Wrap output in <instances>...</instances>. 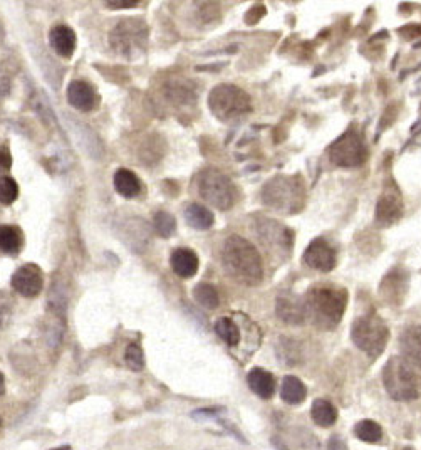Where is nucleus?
Listing matches in <instances>:
<instances>
[{"mask_svg": "<svg viewBox=\"0 0 421 450\" xmlns=\"http://www.w3.org/2000/svg\"><path fill=\"white\" fill-rule=\"evenodd\" d=\"M200 197L212 207L229 210L235 203V187L232 180L217 168H207L196 178Z\"/></svg>", "mask_w": 421, "mask_h": 450, "instance_id": "obj_8", "label": "nucleus"}, {"mask_svg": "<svg viewBox=\"0 0 421 450\" xmlns=\"http://www.w3.org/2000/svg\"><path fill=\"white\" fill-rule=\"evenodd\" d=\"M136 5H140L138 0H126V2L114 0V2H106V7H110V9H128V7H136Z\"/></svg>", "mask_w": 421, "mask_h": 450, "instance_id": "obj_37", "label": "nucleus"}, {"mask_svg": "<svg viewBox=\"0 0 421 450\" xmlns=\"http://www.w3.org/2000/svg\"><path fill=\"white\" fill-rule=\"evenodd\" d=\"M401 358L409 366L421 370V326H409L401 333L400 338Z\"/></svg>", "mask_w": 421, "mask_h": 450, "instance_id": "obj_16", "label": "nucleus"}, {"mask_svg": "<svg viewBox=\"0 0 421 450\" xmlns=\"http://www.w3.org/2000/svg\"><path fill=\"white\" fill-rule=\"evenodd\" d=\"M153 224H155V230L158 236L162 237H171L175 234V230H177V221H175V217L168 212H158V214L155 215V218H153Z\"/></svg>", "mask_w": 421, "mask_h": 450, "instance_id": "obj_30", "label": "nucleus"}, {"mask_svg": "<svg viewBox=\"0 0 421 450\" xmlns=\"http://www.w3.org/2000/svg\"><path fill=\"white\" fill-rule=\"evenodd\" d=\"M262 202L272 210L290 215L304 207L305 190L299 177L277 175L262 188Z\"/></svg>", "mask_w": 421, "mask_h": 450, "instance_id": "obj_3", "label": "nucleus"}, {"mask_svg": "<svg viewBox=\"0 0 421 450\" xmlns=\"http://www.w3.org/2000/svg\"><path fill=\"white\" fill-rule=\"evenodd\" d=\"M68 101L79 111H92L98 106L99 96L86 81H73L68 86Z\"/></svg>", "mask_w": 421, "mask_h": 450, "instance_id": "obj_15", "label": "nucleus"}, {"mask_svg": "<svg viewBox=\"0 0 421 450\" xmlns=\"http://www.w3.org/2000/svg\"><path fill=\"white\" fill-rule=\"evenodd\" d=\"M42 286L44 274L36 264H25L18 267L12 276V288L24 297H36L42 291Z\"/></svg>", "mask_w": 421, "mask_h": 450, "instance_id": "obj_12", "label": "nucleus"}, {"mask_svg": "<svg viewBox=\"0 0 421 450\" xmlns=\"http://www.w3.org/2000/svg\"><path fill=\"white\" fill-rule=\"evenodd\" d=\"M329 158L334 165L342 168H354L366 162L368 148L363 135L349 129L331 145Z\"/></svg>", "mask_w": 421, "mask_h": 450, "instance_id": "obj_9", "label": "nucleus"}, {"mask_svg": "<svg viewBox=\"0 0 421 450\" xmlns=\"http://www.w3.org/2000/svg\"><path fill=\"white\" fill-rule=\"evenodd\" d=\"M148 25L141 18H121L110 34V44L116 54L136 59L146 49Z\"/></svg>", "mask_w": 421, "mask_h": 450, "instance_id": "obj_5", "label": "nucleus"}, {"mask_svg": "<svg viewBox=\"0 0 421 450\" xmlns=\"http://www.w3.org/2000/svg\"><path fill=\"white\" fill-rule=\"evenodd\" d=\"M222 260L227 273L242 284L257 286L262 281V258L259 251L244 237L230 236L223 242Z\"/></svg>", "mask_w": 421, "mask_h": 450, "instance_id": "obj_2", "label": "nucleus"}, {"mask_svg": "<svg viewBox=\"0 0 421 450\" xmlns=\"http://www.w3.org/2000/svg\"><path fill=\"white\" fill-rule=\"evenodd\" d=\"M193 297H195V301L200 306L207 308V310H215L220 304L218 291L214 286L208 284V282H200V284H196L195 289H193Z\"/></svg>", "mask_w": 421, "mask_h": 450, "instance_id": "obj_26", "label": "nucleus"}, {"mask_svg": "<svg viewBox=\"0 0 421 450\" xmlns=\"http://www.w3.org/2000/svg\"><path fill=\"white\" fill-rule=\"evenodd\" d=\"M327 450H348V445L339 435H333L327 442Z\"/></svg>", "mask_w": 421, "mask_h": 450, "instance_id": "obj_36", "label": "nucleus"}, {"mask_svg": "<svg viewBox=\"0 0 421 450\" xmlns=\"http://www.w3.org/2000/svg\"><path fill=\"white\" fill-rule=\"evenodd\" d=\"M403 215V200L400 192L386 190L379 197L376 205V222L379 227H387L398 222Z\"/></svg>", "mask_w": 421, "mask_h": 450, "instance_id": "obj_13", "label": "nucleus"}, {"mask_svg": "<svg viewBox=\"0 0 421 450\" xmlns=\"http://www.w3.org/2000/svg\"><path fill=\"white\" fill-rule=\"evenodd\" d=\"M49 46L55 54L68 59L76 51V34L68 25H55L49 32Z\"/></svg>", "mask_w": 421, "mask_h": 450, "instance_id": "obj_17", "label": "nucleus"}, {"mask_svg": "<svg viewBox=\"0 0 421 450\" xmlns=\"http://www.w3.org/2000/svg\"><path fill=\"white\" fill-rule=\"evenodd\" d=\"M18 197V185L12 177H0V203L2 205H12Z\"/></svg>", "mask_w": 421, "mask_h": 450, "instance_id": "obj_31", "label": "nucleus"}, {"mask_svg": "<svg viewBox=\"0 0 421 450\" xmlns=\"http://www.w3.org/2000/svg\"><path fill=\"white\" fill-rule=\"evenodd\" d=\"M304 262L311 269L329 273L336 267V251L326 239H314L305 249L303 255Z\"/></svg>", "mask_w": 421, "mask_h": 450, "instance_id": "obj_11", "label": "nucleus"}, {"mask_svg": "<svg viewBox=\"0 0 421 450\" xmlns=\"http://www.w3.org/2000/svg\"><path fill=\"white\" fill-rule=\"evenodd\" d=\"M52 450H71L69 445H64V447H58V449H52Z\"/></svg>", "mask_w": 421, "mask_h": 450, "instance_id": "obj_39", "label": "nucleus"}, {"mask_svg": "<svg viewBox=\"0 0 421 450\" xmlns=\"http://www.w3.org/2000/svg\"><path fill=\"white\" fill-rule=\"evenodd\" d=\"M10 301L9 299H2L0 297V328H3L10 316Z\"/></svg>", "mask_w": 421, "mask_h": 450, "instance_id": "obj_35", "label": "nucleus"}, {"mask_svg": "<svg viewBox=\"0 0 421 450\" xmlns=\"http://www.w3.org/2000/svg\"><path fill=\"white\" fill-rule=\"evenodd\" d=\"M305 386L304 383L297 377H285L281 385V397L285 403L289 405H299L305 399Z\"/></svg>", "mask_w": 421, "mask_h": 450, "instance_id": "obj_23", "label": "nucleus"}, {"mask_svg": "<svg viewBox=\"0 0 421 450\" xmlns=\"http://www.w3.org/2000/svg\"><path fill=\"white\" fill-rule=\"evenodd\" d=\"M0 425H2V418H0Z\"/></svg>", "mask_w": 421, "mask_h": 450, "instance_id": "obj_41", "label": "nucleus"}, {"mask_svg": "<svg viewBox=\"0 0 421 450\" xmlns=\"http://www.w3.org/2000/svg\"><path fill=\"white\" fill-rule=\"evenodd\" d=\"M22 249V234L17 227L0 225V252L16 255Z\"/></svg>", "mask_w": 421, "mask_h": 450, "instance_id": "obj_24", "label": "nucleus"}, {"mask_svg": "<svg viewBox=\"0 0 421 450\" xmlns=\"http://www.w3.org/2000/svg\"><path fill=\"white\" fill-rule=\"evenodd\" d=\"M185 221L195 230H208L214 225V214L200 203H190L185 208Z\"/></svg>", "mask_w": 421, "mask_h": 450, "instance_id": "obj_22", "label": "nucleus"}, {"mask_svg": "<svg viewBox=\"0 0 421 450\" xmlns=\"http://www.w3.org/2000/svg\"><path fill=\"white\" fill-rule=\"evenodd\" d=\"M171 267L181 279H190L199 271V255L192 249L180 247L171 254Z\"/></svg>", "mask_w": 421, "mask_h": 450, "instance_id": "obj_18", "label": "nucleus"}, {"mask_svg": "<svg viewBox=\"0 0 421 450\" xmlns=\"http://www.w3.org/2000/svg\"><path fill=\"white\" fill-rule=\"evenodd\" d=\"M125 360L128 368H131L133 371H141L144 366V353L141 349L140 345L136 343H129L128 348H126L125 353Z\"/></svg>", "mask_w": 421, "mask_h": 450, "instance_id": "obj_32", "label": "nucleus"}, {"mask_svg": "<svg viewBox=\"0 0 421 450\" xmlns=\"http://www.w3.org/2000/svg\"><path fill=\"white\" fill-rule=\"evenodd\" d=\"M312 420L320 427H331L337 420V410L331 401L319 399L312 403Z\"/></svg>", "mask_w": 421, "mask_h": 450, "instance_id": "obj_25", "label": "nucleus"}, {"mask_svg": "<svg viewBox=\"0 0 421 450\" xmlns=\"http://www.w3.org/2000/svg\"><path fill=\"white\" fill-rule=\"evenodd\" d=\"M215 331H217L218 336L222 338L227 345H230V347H235V345H238V341H240V329H238V326L230 318L218 319L217 325H215Z\"/></svg>", "mask_w": 421, "mask_h": 450, "instance_id": "obj_29", "label": "nucleus"}, {"mask_svg": "<svg viewBox=\"0 0 421 450\" xmlns=\"http://www.w3.org/2000/svg\"><path fill=\"white\" fill-rule=\"evenodd\" d=\"M383 382L387 395L398 401H409L418 397V380L411 366L401 356H391L385 364Z\"/></svg>", "mask_w": 421, "mask_h": 450, "instance_id": "obj_6", "label": "nucleus"}, {"mask_svg": "<svg viewBox=\"0 0 421 450\" xmlns=\"http://www.w3.org/2000/svg\"><path fill=\"white\" fill-rule=\"evenodd\" d=\"M163 141L160 140L158 135H151L150 138H146L143 141L140 148V156L141 162L148 163V165H153V163L160 162V158L163 156Z\"/></svg>", "mask_w": 421, "mask_h": 450, "instance_id": "obj_28", "label": "nucleus"}, {"mask_svg": "<svg viewBox=\"0 0 421 450\" xmlns=\"http://www.w3.org/2000/svg\"><path fill=\"white\" fill-rule=\"evenodd\" d=\"M253 230H255L260 242L269 247L270 251L279 252V254H289L292 249L294 232L279 221L269 217H255Z\"/></svg>", "mask_w": 421, "mask_h": 450, "instance_id": "obj_10", "label": "nucleus"}, {"mask_svg": "<svg viewBox=\"0 0 421 450\" xmlns=\"http://www.w3.org/2000/svg\"><path fill=\"white\" fill-rule=\"evenodd\" d=\"M163 92H165V98L168 99V103L173 104V106H186V104H192L196 98L195 91L190 86L188 81L181 79L168 81L163 86Z\"/></svg>", "mask_w": 421, "mask_h": 450, "instance_id": "obj_19", "label": "nucleus"}, {"mask_svg": "<svg viewBox=\"0 0 421 450\" xmlns=\"http://www.w3.org/2000/svg\"><path fill=\"white\" fill-rule=\"evenodd\" d=\"M3 393H5V378L0 373V395H3Z\"/></svg>", "mask_w": 421, "mask_h": 450, "instance_id": "obj_38", "label": "nucleus"}, {"mask_svg": "<svg viewBox=\"0 0 421 450\" xmlns=\"http://www.w3.org/2000/svg\"><path fill=\"white\" fill-rule=\"evenodd\" d=\"M354 434L359 440L368 442V444H378L383 437V429L374 420H361L354 427Z\"/></svg>", "mask_w": 421, "mask_h": 450, "instance_id": "obj_27", "label": "nucleus"}, {"mask_svg": "<svg viewBox=\"0 0 421 450\" xmlns=\"http://www.w3.org/2000/svg\"><path fill=\"white\" fill-rule=\"evenodd\" d=\"M114 188L121 197L125 199H135L136 195H140L141 192V182L136 177V173H133L128 168H119L114 173Z\"/></svg>", "mask_w": 421, "mask_h": 450, "instance_id": "obj_21", "label": "nucleus"}, {"mask_svg": "<svg viewBox=\"0 0 421 450\" xmlns=\"http://www.w3.org/2000/svg\"><path fill=\"white\" fill-rule=\"evenodd\" d=\"M264 14H266V9H264L262 5H255L248 10L247 16H245V21H247V24H255V22L260 21V17H262Z\"/></svg>", "mask_w": 421, "mask_h": 450, "instance_id": "obj_34", "label": "nucleus"}, {"mask_svg": "<svg viewBox=\"0 0 421 450\" xmlns=\"http://www.w3.org/2000/svg\"><path fill=\"white\" fill-rule=\"evenodd\" d=\"M275 311L277 316L287 325H303L307 318V311H305V303L297 296H281L277 297L275 303Z\"/></svg>", "mask_w": 421, "mask_h": 450, "instance_id": "obj_14", "label": "nucleus"}, {"mask_svg": "<svg viewBox=\"0 0 421 450\" xmlns=\"http://www.w3.org/2000/svg\"><path fill=\"white\" fill-rule=\"evenodd\" d=\"M351 338L361 351L370 355L371 358H378L390 340V329L379 316L366 314L354 321Z\"/></svg>", "mask_w": 421, "mask_h": 450, "instance_id": "obj_7", "label": "nucleus"}, {"mask_svg": "<svg viewBox=\"0 0 421 450\" xmlns=\"http://www.w3.org/2000/svg\"><path fill=\"white\" fill-rule=\"evenodd\" d=\"M12 166V155L7 145H0V172H7Z\"/></svg>", "mask_w": 421, "mask_h": 450, "instance_id": "obj_33", "label": "nucleus"}, {"mask_svg": "<svg viewBox=\"0 0 421 450\" xmlns=\"http://www.w3.org/2000/svg\"><path fill=\"white\" fill-rule=\"evenodd\" d=\"M247 383L251 390L260 399H270L275 392V380L269 371L262 368H253L247 375Z\"/></svg>", "mask_w": 421, "mask_h": 450, "instance_id": "obj_20", "label": "nucleus"}, {"mask_svg": "<svg viewBox=\"0 0 421 450\" xmlns=\"http://www.w3.org/2000/svg\"><path fill=\"white\" fill-rule=\"evenodd\" d=\"M212 114L223 123L235 121L252 111L251 96L235 84H218L208 95Z\"/></svg>", "mask_w": 421, "mask_h": 450, "instance_id": "obj_4", "label": "nucleus"}, {"mask_svg": "<svg viewBox=\"0 0 421 450\" xmlns=\"http://www.w3.org/2000/svg\"><path fill=\"white\" fill-rule=\"evenodd\" d=\"M305 311L320 329H333L342 319L348 306V291L336 284H316L309 289L304 299Z\"/></svg>", "mask_w": 421, "mask_h": 450, "instance_id": "obj_1", "label": "nucleus"}, {"mask_svg": "<svg viewBox=\"0 0 421 450\" xmlns=\"http://www.w3.org/2000/svg\"><path fill=\"white\" fill-rule=\"evenodd\" d=\"M403 450H413V449H409V447H406V449H403Z\"/></svg>", "mask_w": 421, "mask_h": 450, "instance_id": "obj_40", "label": "nucleus"}]
</instances>
